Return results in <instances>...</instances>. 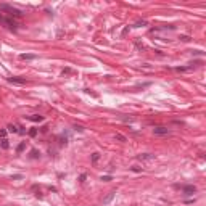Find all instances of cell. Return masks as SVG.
Wrapping results in <instances>:
<instances>
[{
	"instance_id": "16",
	"label": "cell",
	"mask_w": 206,
	"mask_h": 206,
	"mask_svg": "<svg viewBox=\"0 0 206 206\" xmlns=\"http://www.w3.org/2000/svg\"><path fill=\"white\" fill-rule=\"evenodd\" d=\"M114 139H116V140H119V142H126V140H127L124 135H122V134H116V135H114Z\"/></svg>"
},
{
	"instance_id": "24",
	"label": "cell",
	"mask_w": 206,
	"mask_h": 206,
	"mask_svg": "<svg viewBox=\"0 0 206 206\" xmlns=\"http://www.w3.org/2000/svg\"><path fill=\"white\" fill-rule=\"evenodd\" d=\"M74 129H76V130H79V132H82V130H84V127H82V126H74Z\"/></svg>"
},
{
	"instance_id": "26",
	"label": "cell",
	"mask_w": 206,
	"mask_h": 206,
	"mask_svg": "<svg viewBox=\"0 0 206 206\" xmlns=\"http://www.w3.org/2000/svg\"><path fill=\"white\" fill-rule=\"evenodd\" d=\"M71 73V69H69V68H66V69H63V74H69Z\"/></svg>"
},
{
	"instance_id": "13",
	"label": "cell",
	"mask_w": 206,
	"mask_h": 206,
	"mask_svg": "<svg viewBox=\"0 0 206 206\" xmlns=\"http://www.w3.org/2000/svg\"><path fill=\"white\" fill-rule=\"evenodd\" d=\"M24 147H26V142H21V143L16 147V153H21V152L24 150Z\"/></svg>"
},
{
	"instance_id": "6",
	"label": "cell",
	"mask_w": 206,
	"mask_h": 206,
	"mask_svg": "<svg viewBox=\"0 0 206 206\" xmlns=\"http://www.w3.org/2000/svg\"><path fill=\"white\" fill-rule=\"evenodd\" d=\"M135 158L139 161H152V160H155V155H152V153H140Z\"/></svg>"
},
{
	"instance_id": "5",
	"label": "cell",
	"mask_w": 206,
	"mask_h": 206,
	"mask_svg": "<svg viewBox=\"0 0 206 206\" xmlns=\"http://www.w3.org/2000/svg\"><path fill=\"white\" fill-rule=\"evenodd\" d=\"M8 82H10V84H16V86H24V84H27V81L24 77H18V76L8 77Z\"/></svg>"
},
{
	"instance_id": "9",
	"label": "cell",
	"mask_w": 206,
	"mask_h": 206,
	"mask_svg": "<svg viewBox=\"0 0 206 206\" xmlns=\"http://www.w3.org/2000/svg\"><path fill=\"white\" fill-rule=\"evenodd\" d=\"M114 195H116V192H109L105 198H103V205H108V203H111V200L114 198Z\"/></svg>"
},
{
	"instance_id": "10",
	"label": "cell",
	"mask_w": 206,
	"mask_h": 206,
	"mask_svg": "<svg viewBox=\"0 0 206 206\" xmlns=\"http://www.w3.org/2000/svg\"><path fill=\"white\" fill-rule=\"evenodd\" d=\"M20 58L21 60H35V58H37V55H34V53H23V55H20Z\"/></svg>"
},
{
	"instance_id": "15",
	"label": "cell",
	"mask_w": 206,
	"mask_h": 206,
	"mask_svg": "<svg viewBox=\"0 0 206 206\" xmlns=\"http://www.w3.org/2000/svg\"><path fill=\"white\" fill-rule=\"evenodd\" d=\"M40 156V153L37 152V150H31V158L32 160H35V158H39Z\"/></svg>"
},
{
	"instance_id": "1",
	"label": "cell",
	"mask_w": 206,
	"mask_h": 206,
	"mask_svg": "<svg viewBox=\"0 0 206 206\" xmlns=\"http://www.w3.org/2000/svg\"><path fill=\"white\" fill-rule=\"evenodd\" d=\"M0 11L3 13V15L10 16V18H13V20H20V18L24 16V13L21 11L20 8L11 7V5H8V3H2V5H0Z\"/></svg>"
},
{
	"instance_id": "19",
	"label": "cell",
	"mask_w": 206,
	"mask_h": 206,
	"mask_svg": "<svg viewBox=\"0 0 206 206\" xmlns=\"http://www.w3.org/2000/svg\"><path fill=\"white\" fill-rule=\"evenodd\" d=\"M29 135L35 137V135H37V129H31V130H29Z\"/></svg>"
},
{
	"instance_id": "2",
	"label": "cell",
	"mask_w": 206,
	"mask_h": 206,
	"mask_svg": "<svg viewBox=\"0 0 206 206\" xmlns=\"http://www.w3.org/2000/svg\"><path fill=\"white\" fill-rule=\"evenodd\" d=\"M0 23L3 24L5 27H8L10 31H16V29L20 27V23H18V21L10 18V16H7V15H3L2 11H0Z\"/></svg>"
},
{
	"instance_id": "27",
	"label": "cell",
	"mask_w": 206,
	"mask_h": 206,
	"mask_svg": "<svg viewBox=\"0 0 206 206\" xmlns=\"http://www.w3.org/2000/svg\"><path fill=\"white\" fill-rule=\"evenodd\" d=\"M79 180H81V182H84V180H86V174H82L81 177H79Z\"/></svg>"
},
{
	"instance_id": "25",
	"label": "cell",
	"mask_w": 206,
	"mask_h": 206,
	"mask_svg": "<svg viewBox=\"0 0 206 206\" xmlns=\"http://www.w3.org/2000/svg\"><path fill=\"white\" fill-rule=\"evenodd\" d=\"M21 177H23L21 174H15V175H11V179H21Z\"/></svg>"
},
{
	"instance_id": "3",
	"label": "cell",
	"mask_w": 206,
	"mask_h": 206,
	"mask_svg": "<svg viewBox=\"0 0 206 206\" xmlns=\"http://www.w3.org/2000/svg\"><path fill=\"white\" fill-rule=\"evenodd\" d=\"M195 65H200V61L190 63L188 66H175V68H174V71H177V73H187V71H193V69H195Z\"/></svg>"
},
{
	"instance_id": "21",
	"label": "cell",
	"mask_w": 206,
	"mask_h": 206,
	"mask_svg": "<svg viewBox=\"0 0 206 206\" xmlns=\"http://www.w3.org/2000/svg\"><path fill=\"white\" fill-rule=\"evenodd\" d=\"M179 39H180V40H184V42H188V40H190V37H188V35H180Z\"/></svg>"
},
{
	"instance_id": "22",
	"label": "cell",
	"mask_w": 206,
	"mask_h": 206,
	"mask_svg": "<svg viewBox=\"0 0 206 206\" xmlns=\"http://www.w3.org/2000/svg\"><path fill=\"white\" fill-rule=\"evenodd\" d=\"M101 180H105V182H109V180H111V175H101Z\"/></svg>"
},
{
	"instance_id": "11",
	"label": "cell",
	"mask_w": 206,
	"mask_h": 206,
	"mask_svg": "<svg viewBox=\"0 0 206 206\" xmlns=\"http://www.w3.org/2000/svg\"><path fill=\"white\" fill-rule=\"evenodd\" d=\"M7 130H8V132H11V134H18V127H16L15 124H8Z\"/></svg>"
},
{
	"instance_id": "8",
	"label": "cell",
	"mask_w": 206,
	"mask_h": 206,
	"mask_svg": "<svg viewBox=\"0 0 206 206\" xmlns=\"http://www.w3.org/2000/svg\"><path fill=\"white\" fill-rule=\"evenodd\" d=\"M27 119L32 121V122H42L43 116H40V114H32V116H27Z\"/></svg>"
},
{
	"instance_id": "4",
	"label": "cell",
	"mask_w": 206,
	"mask_h": 206,
	"mask_svg": "<svg viewBox=\"0 0 206 206\" xmlns=\"http://www.w3.org/2000/svg\"><path fill=\"white\" fill-rule=\"evenodd\" d=\"M153 134L155 135H167V134H171V130L167 127H164V126H158V127L153 129Z\"/></svg>"
},
{
	"instance_id": "7",
	"label": "cell",
	"mask_w": 206,
	"mask_h": 206,
	"mask_svg": "<svg viewBox=\"0 0 206 206\" xmlns=\"http://www.w3.org/2000/svg\"><path fill=\"white\" fill-rule=\"evenodd\" d=\"M182 192H184V195L188 196V195H193L195 192H196V187H195V185H184L182 187Z\"/></svg>"
},
{
	"instance_id": "20",
	"label": "cell",
	"mask_w": 206,
	"mask_h": 206,
	"mask_svg": "<svg viewBox=\"0 0 206 206\" xmlns=\"http://www.w3.org/2000/svg\"><path fill=\"white\" fill-rule=\"evenodd\" d=\"M130 169H132L134 172H142V167H139V166H132Z\"/></svg>"
},
{
	"instance_id": "17",
	"label": "cell",
	"mask_w": 206,
	"mask_h": 206,
	"mask_svg": "<svg viewBox=\"0 0 206 206\" xmlns=\"http://www.w3.org/2000/svg\"><path fill=\"white\" fill-rule=\"evenodd\" d=\"M98 158H100V153H93L92 155V163H97Z\"/></svg>"
},
{
	"instance_id": "18",
	"label": "cell",
	"mask_w": 206,
	"mask_h": 206,
	"mask_svg": "<svg viewBox=\"0 0 206 206\" xmlns=\"http://www.w3.org/2000/svg\"><path fill=\"white\" fill-rule=\"evenodd\" d=\"M7 129H0V139H5V137H7Z\"/></svg>"
},
{
	"instance_id": "14",
	"label": "cell",
	"mask_w": 206,
	"mask_h": 206,
	"mask_svg": "<svg viewBox=\"0 0 206 206\" xmlns=\"http://www.w3.org/2000/svg\"><path fill=\"white\" fill-rule=\"evenodd\" d=\"M152 86V82H143V84H137V89H145V87H150Z\"/></svg>"
},
{
	"instance_id": "23",
	"label": "cell",
	"mask_w": 206,
	"mask_h": 206,
	"mask_svg": "<svg viewBox=\"0 0 206 206\" xmlns=\"http://www.w3.org/2000/svg\"><path fill=\"white\" fill-rule=\"evenodd\" d=\"M147 24V21H139V23L135 24V27H140V26H145Z\"/></svg>"
},
{
	"instance_id": "12",
	"label": "cell",
	"mask_w": 206,
	"mask_h": 206,
	"mask_svg": "<svg viewBox=\"0 0 206 206\" xmlns=\"http://www.w3.org/2000/svg\"><path fill=\"white\" fill-rule=\"evenodd\" d=\"M0 147L5 148V150H7V148H10V143H8V140H7V139H2V140H0Z\"/></svg>"
}]
</instances>
